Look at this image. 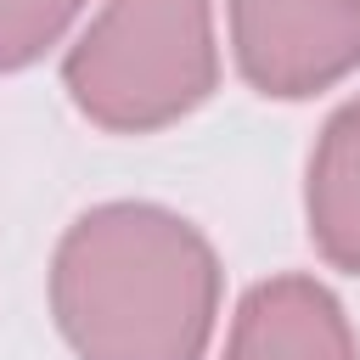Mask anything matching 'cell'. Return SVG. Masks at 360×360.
I'll list each match as a JSON object with an SVG mask.
<instances>
[{"label":"cell","instance_id":"2","mask_svg":"<svg viewBox=\"0 0 360 360\" xmlns=\"http://www.w3.org/2000/svg\"><path fill=\"white\" fill-rule=\"evenodd\" d=\"M219 84L214 0H101L62 56L68 101L107 135H152Z\"/></svg>","mask_w":360,"mask_h":360},{"label":"cell","instance_id":"1","mask_svg":"<svg viewBox=\"0 0 360 360\" xmlns=\"http://www.w3.org/2000/svg\"><path fill=\"white\" fill-rule=\"evenodd\" d=\"M225 270L163 202H96L51 253V315L79 360H202Z\"/></svg>","mask_w":360,"mask_h":360},{"label":"cell","instance_id":"5","mask_svg":"<svg viewBox=\"0 0 360 360\" xmlns=\"http://www.w3.org/2000/svg\"><path fill=\"white\" fill-rule=\"evenodd\" d=\"M304 219L315 253L332 270L360 276V101H343L315 135L304 174Z\"/></svg>","mask_w":360,"mask_h":360},{"label":"cell","instance_id":"4","mask_svg":"<svg viewBox=\"0 0 360 360\" xmlns=\"http://www.w3.org/2000/svg\"><path fill=\"white\" fill-rule=\"evenodd\" d=\"M219 360H360V343L326 281L270 276L242 292Z\"/></svg>","mask_w":360,"mask_h":360},{"label":"cell","instance_id":"3","mask_svg":"<svg viewBox=\"0 0 360 360\" xmlns=\"http://www.w3.org/2000/svg\"><path fill=\"white\" fill-rule=\"evenodd\" d=\"M236 73L270 101H304L360 68V0H225Z\"/></svg>","mask_w":360,"mask_h":360},{"label":"cell","instance_id":"6","mask_svg":"<svg viewBox=\"0 0 360 360\" xmlns=\"http://www.w3.org/2000/svg\"><path fill=\"white\" fill-rule=\"evenodd\" d=\"M90 0H0V73L34 68L79 22Z\"/></svg>","mask_w":360,"mask_h":360}]
</instances>
